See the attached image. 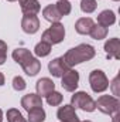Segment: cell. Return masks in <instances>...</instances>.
I'll return each mask as SVG.
<instances>
[{"instance_id":"8fae6325","label":"cell","mask_w":120,"mask_h":122,"mask_svg":"<svg viewBox=\"0 0 120 122\" xmlns=\"http://www.w3.org/2000/svg\"><path fill=\"white\" fill-rule=\"evenodd\" d=\"M21 29L27 34H35L40 30V20L37 16H24L21 20Z\"/></svg>"},{"instance_id":"4fadbf2b","label":"cell","mask_w":120,"mask_h":122,"mask_svg":"<svg viewBox=\"0 0 120 122\" xmlns=\"http://www.w3.org/2000/svg\"><path fill=\"white\" fill-rule=\"evenodd\" d=\"M21 67H23V70H24V72H26L27 75L34 77V75H37V74L40 72V70H41V61H38V58H35V57L31 56L30 58H27V60L21 64Z\"/></svg>"},{"instance_id":"7c38bea8","label":"cell","mask_w":120,"mask_h":122,"mask_svg":"<svg viewBox=\"0 0 120 122\" xmlns=\"http://www.w3.org/2000/svg\"><path fill=\"white\" fill-rule=\"evenodd\" d=\"M35 90H37V94L42 98V97H47L51 91L55 90V84H54V81H52L51 78L44 77V78H41V80L37 81V84H35Z\"/></svg>"},{"instance_id":"5b68a950","label":"cell","mask_w":120,"mask_h":122,"mask_svg":"<svg viewBox=\"0 0 120 122\" xmlns=\"http://www.w3.org/2000/svg\"><path fill=\"white\" fill-rule=\"evenodd\" d=\"M89 84L93 92H103L109 88V80L102 70H93L89 74Z\"/></svg>"},{"instance_id":"4316f807","label":"cell","mask_w":120,"mask_h":122,"mask_svg":"<svg viewBox=\"0 0 120 122\" xmlns=\"http://www.w3.org/2000/svg\"><path fill=\"white\" fill-rule=\"evenodd\" d=\"M6 58H7V44L3 40H0V65L4 64Z\"/></svg>"},{"instance_id":"9a60e30c","label":"cell","mask_w":120,"mask_h":122,"mask_svg":"<svg viewBox=\"0 0 120 122\" xmlns=\"http://www.w3.org/2000/svg\"><path fill=\"white\" fill-rule=\"evenodd\" d=\"M93 24H95V23H93V20H92L90 17H81V19H78L76 23H75V30H76V33H79V34L86 36V34L90 33Z\"/></svg>"},{"instance_id":"ac0fdd59","label":"cell","mask_w":120,"mask_h":122,"mask_svg":"<svg viewBox=\"0 0 120 122\" xmlns=\"http://www.w3.org/2000/svg\"><path fill=\"white\" fill-rule=\"evenodd\" d=\"M31 54L30 50H27V48H24V47H18V48H16L14 51H13V54H11V57H13V60L16 61L17 64H23L24 61L27 60V58H30Z\"/></svg>"},{"instance_id":"ffe728a7","label":"cell","mask_w":120,"mask_h":122,"mask_svg":"<svg viewBox=\"0 0 120 122\" xmlns=\"http://www.w3.org/2000/svg\"><path fill=\"white\" fill-rule=\"evenodd\" d=\"M89 34H90V37L95 38V40H103L107 36V29L100 26V24H93V27H92Z\"/></svg>"},{"instance_id":"d6986e66","label":"cell","mask_w":120,"mask_h":122,"mask_svg":"<svg viewBox=\"0 0 120 122\" xmlns=\"http://www.w3.org/2000/svg\"><path fill=\"white\" fill-rule=\"evenodd\" d=\"M44 121H45V111L42 109V107L28 111V121L27 122H44Z\"/></svg>"},{"instance_id":"ba28073f","label":"cell","mask_w":120,"mask_h":122,"mask_svg":"<svg viewBox=\"0 0 120 122\" xmlns=\"http://www.w3.org/2000/svg\"><path fill=\"white\" fill-rule=\"evenodd\" d=\"M105 51L107 54V60H120V40L117 37L109 38L105 43Z\"/></svg>"},{"instance_id":"836d02e7","label":"cell","mask_w":120,"mask_h":122,"mask_svg":"<svg viewBox=\"0 0 120 122\" xmlns=\"http://www.w3.org/2000/svg\"><path fill=\"white\" fill-rule=\"evenodd\" d=\"M113 1H119V0H113Z\"/></svg>"},{"instance_id":"f546056e","label":"cell","mask_w":120,"mask_h":122,"mask_svg":"<svg viewBox=\"0 0 120 122\" xmlns=\"http://www.w3.org/2000/svg\"><path fill=\"white\" fill-rule=\"evenodd\" d=\"M112 122H119V112L113 115V121H112Z\"/></svg>"},{"instance_id":"30bf717a","label":"cell","mask_w":120,"mask_h":122,"mask_svg":"<svg viewBox=\"0 0 120 122\" xmlns=\"http://www.w3.org/2000/svg\"><path fill=\"white\" fill-rule=\"evenodd\" d=\"M21 107L28 112L30 109L42 107V98L38 94H27L21 98Z\"/></svg>"},{"instance_id":"83f0119b","label":"cell","mask_w":120,"mask_h":122,"mask_svg":"<svg viewBox=\"0 0 120 122\" xmlns=\"http://www.w3.org/2000/svg\"><path fill=\"white\" fill-rule=\"evenodd\" d=\"M110 85V88H112V91H113V97H117L119 95V88H117V85H119V77H116L113 81H112V84H109Z\"/></svg>"},{"instance_id":"d6a6232c","label":"cell","mask_w":120,"mask_h":122,"mask_svg":"<svg viewBox=\"0 0 120 122\" xmlns=\"http://www.w3.org/2000/svg\"><path fill=\"white\" fill-rule=\"evenodd\" d=\"M7 1H16V0H7Z\"/></svg>"},{"instance_id":"cb8c5ba5","label":"cell","mask_w":120,"mask_h":122,"mask_svg":"<svg viewBox=\"0 0 120 122\" xmlns=\"http://www.w3.org/2000/svg\"><path fill=\"white\" fill-rule=\"evenodd\" d=\"M55 7H57V10L60 11V14L62 17L64 16H68L71 13V10H72V6H71V3L68 0H58L55 3Z\"/></svg>"},{"instance_id":"3957f363","label":"cell","mask_w":120,"mask_h":122,"mask_svg":"<svg viewBox=\"0 0 120 122\" xmlns=\"http://www.w3.org/2000/svg\"><path fill=\"white\" fill-rule=\"evenodd\" d=\"M65 38V27L62 23H51V27H48L47 30L42 33L41 40L48 43V44H60L61 41H64Z\"/></svg>"},{"instance_id":"277c9868","label":"cell","mask_w":120,"mask_h":122,"mask_svg":"<svg viewBox=\"0 0 120 122\" xmlns=\"http://www.w3.org/2000/svg\"><path fill=\"white\" fill-rule=\"evenodd\" d=\"M71 105L74 108H79L85 112H93L96 109V104L92 99L89 94H86L85 91H79L75 92L71 98Z\"/></svg>"},{"instance_id":"5bb4252c","label":"cell","mask_w":120,"mask_h":122,"mask_svg":"<svg viewBox=\"0 0 120 122\" xmlns=\"http://www.w3.org/2000/svg\"><path fill=\"white\" fill-rule=\"evenodd\" d=\"M20 6H21V11L24 13V16H37L38 11L41 10L38 0H24L20 3Z\"/></svg>"},{"instance_id":"52a82bcc","label":"cell","mask_w":120,"mask_h":122,"mask_svg":"<svg viewBox=\"0 0 120 122\" xmlns=\"http://www.w3.org/2000/svg\"><path fill=\"white\" fill-rule=\"evenodd\" d=\"M48 70H50V74L52 77H62L64 72H66L69 70V67L65 64V61L62 57H57L54 60H51L48 62Z\"/></svg>"},{"instance_id":"7a4b0ae2","label":"cell","mask_w":120,"mask_h":122,"mask_svg":"<svg viewBox=\"0 0 120 122\" xmlns=\"http://www.w3.org/2000/svg\"><path fill=\"white\" fill-rule=\"evenodd\" d=\"M96 108L106 114V115H115L119 112V107H120V101L117 97L113 95H100L97 98V101H95Z\"/></svg>"},{"instance_id":"d4e9b609","label":"cell","mask_w":120,"mask_h":122,"mask_svg":"<svg viewBox=\"0 0 120 122\" xmlns=\"http://www.w3.org/2000/svg\"><path fill=\"white\" fill-rule=\"evenodd\" d=\"M97 7V3L96 0H81V10L86 14L93 13Z\"/></svg>"},{"instance_id":"603a6c76","label":"cell","mask_w":120,"mask_h":122,"mask_svg":"<svg viewBox=\"0 0 120 122\" xmlns=\"http://www.w3.org/2000/svg\"><path fill=\"white\" fill-rule=\"evenodd\" d=\"M7 121L9 122H27L26 118L23 117V114L16 109V108H10L7 111Z\"/></svg>"},{"instance_id":"2e32d148","label":"cell","mask_w":120,"mask_h":122,"mask_svg":"<svg viewBox=\"0 0 120 122\" xmlns=\"http://www.w3.org/2000/svg\"><path fill=\"white\" fill-rule=\"evenodd\" d=\"M115 23H116V14H115V11H112V10H103V11L99 13V16H97V24H100V26H103V27L107 29L109 26H112Z\"/></svg>"},{"instance_id":"e0dca14e","label":"cell","mask_w":120,"mask_h":122,"mask_svg":"<svg viewBox=\"0 0 120 122\" xmlns=\"http://www.w3.org/2000/svg\"><path fill=\"white\" fill-rule=\"evenodd\" d=\"M42 16H44V19H45L47 21H50V23H58L61 19H62V16L60 14V11H58L57 7H55V4H48L47 7H44Z\"/></svg>"},{"instance_id":"9c48e42d","label":"cell","mask_w":120,"mask_h":122,"mask_svg":"<svg viewBox=\"0 0 120 122\" xmlns=\"http://www.w3.org/2000/svg\"><path fill=\"white\" fill-rule=\"evenodd\" d=\"M57 117L61 122H78V115L75 112V108L72 105H64L60 107L57 111Z\"/></svg>"},{"instance_id":"8992f818","label":"cell","mask_w":120,"mask_h":122,"mask_svg":"<svg viewBox=\"0 0 120 122\" xmlns=\"http://www.w3.org/2000/svg\"><path fill=\"white\" fill-rule=\"evenodd\" d=\"M61 85L65 91L74 92L78 85H79V72L76 70L69 68L66 72H64V75L61 77Z\"/></svg>"},{"instance_id":"f1b7e54d","label":"cell","mask_w":120,"mask_h":122,"mask_svg":"<svg viewBox=\"0 0 120 122\" xmlns=\"http://www.w3.org/2000/svg\"><path fill=\"white\" fill-rule=\"evenodd\" d=\"M1 85H4V75L0 72V87H1Z\"/></svg>"},{"instance_id":"7402d4cb","label":"cell","mask_w":120,"mask_h":122,"mask_svg":"<svg viewBox=\"0 0 120 122\" xmlns=\"http://www.w3.org/2000/svg\"><path fill=\"white\" fill-rule=\"evenodd\" d=\"M45 99H47V102H48V105H51V107H58L61 105V102H62V99H64V97H62V94L58 91H51L47 97H45Z\"/></svg>"},{"instance_id":"1f68e13d","label":"cell","mask_w":120,"mask_h":122,"mask_svg":"<svg viewBox=\"0 0 120 122\" xmlns=\"http://www.w3.org/2000/svg\"><path fill=\"white\" fill-rule=\"evenodd\" d=\"M21 1H24V0H18V3H21Z\"/></svg>"},{"instance_id":"484cf974","label":"cell","mask_w":120,"mask_h":122,"mask_svg":"<svg viewBox=\"0 0 120 122\" xmlns=\"http://www.w3.org/2000/svg\"><path fill=\"white\" fill-rule=\"evenodd\" d=\"M26 87H27V84H26V81H24L23 77L17 75V77L13 78V88L16 91H23V90H26Z\"/></svg>"},{"instance_id":"6da1fadb","label":"cell","mask_w":120,"mask_h":122,"mask_svg":"<svg viewBox=\"0 0 120 122\" xmlns=\"http://www.w3.org/2000/svg\"><path fill=\"white\" fill-rule=\"evenodd\" d=\"M95 54H96V50L90 44H79L78 47H74V48L68 50L64 54L62 58H64L65 64L69 68H72L76 64H81V62L92 60L95 57Z\"/></svg>"},{"instance_id":"44dd1931","label":"cell","mask_w":120,"mask_h":122,"mask_svg":"<svg viewBox=\"0 0 120 122\" xmlns=\"http://www.w3.org/2000/svg\"><path fill=\"white\" fill-rule=\"evenodd\" d=\"M34 53H35L37 57H47V56L51 53V44H48V43H45V41L41 40V41L35 46Z\"/></svg>"},{"instance_id":"4dcf8cb0","label":"cell","mask_w":120,"mask_h":122,"mask_svg":"<svg viewBox=\"0 0 120 122\" xmlns=\"http://www.w3.org/2000/svg\"><path fill=\"white\" fill-rule=\"evenodd\" d=\"M0 122H3V111L0 109Z\"/></svg>"}]
</instances>
